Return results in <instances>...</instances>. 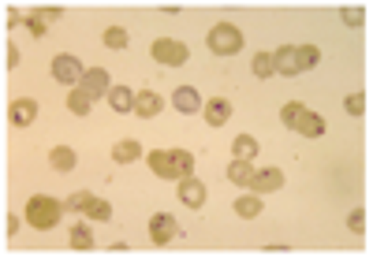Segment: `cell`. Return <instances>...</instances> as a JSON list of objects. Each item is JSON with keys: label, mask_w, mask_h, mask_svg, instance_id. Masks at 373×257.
Masks as SVG:
<instances>
[{"label": "cell", "mask_w": 373, "mask_h": 257, "mask_svg": "<svg viewBox=\"0 0 373 257\" xmlns=\"http://www.w3.org/2000/svg\"><path fill=\"white\" fill-rule=\"evenodd\" d=\"M317 60H321V49H317V45H284V49L272 52L276 75H284V79H295V75H303V71L317 68Z\"/></svg>", "instance_id": "cell-1"}, {"label": "cell", "mask_w": 373, "mask_h": 257, "mask_svg": "<svg viewBox=\"0 0 373 257\" xmlns=\"http://www.w3.org/2000/svg\"><path fill=\"white\" fill-rule=\"evenodd\" d=\"M63 201L49 198V194H34L26 201V220H30V227H38V232H52V227L63 220Z\"/></svg>", "instance_id": "cell-2"}, {"label": "cell", "mask_w": 373, "mask_h": 257, "mask_svg": "<svg viewBox=\"0 0 373 257\" xmlns=\"http://www.w3.org/2000/svg\"><path fill=\"white\" fill-rule=\"evenodd\" d=\"M209 52H216V56H235V52L243 49V30L239 26H232V23H216L213 30H209Z\"/></svg>", "instance_id": "cell-3"}, {"label": "cell", "mask_w": 373, "mask_h": 257, "mask_svg": "<svg viewBox=\"0 0 373 257\" xmlns=\"http://www.w3.org/2000/svg\"><path fill=\"white\" fill-rule=\"evenodd\" d=\"M150 56L157 60V63H165V68H183L187 63V45L183 41H176V38H157L150 45Z\"/></svg>", "instance_id": "cell-4"}, {"label": "cell", "mask_w": 373, "mask_h": 257, "mask_svg": "<svg viewBox=\"0 0 373 257\" xmlns=\"http://www.w3.org/2000/svg\"><path fill=\"white\" fill-rule=\"evenodd\" d=\"M86 68L79 63V56H71V52H60L57 60H52V79L63 82V86H75V82H83Z\"/></svg>", "instance_id": "cell-5"}, {"label": "cell", "mask_w": 373, "mask_h": 257, "mask_svg": "<svg viewBox=\"0 0 373 257\" xmlns=\"http://www.w3.org/2000/svg\"><path fill=\"white\" fill-rule=\"evenodd\" d=\"M150 238L157 246H168L172 238H179V224H176V216L172 213H157L150 220Z\"/></svg>", "instance_id": "cell-6"}, {"label": "cell", "mask_w": 373, "mask_h": 257, "mask_svg": "<svg viewBox=\"0 0 373 257\" xmlns=\"http://www.w3.org/2000/svg\"><path fill=\"white\" fill-rule=\"evenodd\" d=\"M247 187L254 190V194H272V190H280L284 187V172L280 168H261V172H254Z\"/></svg>", "instance_id": "cell-7"}, {"label": "cell", "mask_w": 373, "mask_h": 257, "mask_svg": "<svg viewBox=\"0 0 373 257\" xmlns=\"http://www.w3.org/2000/svg\"><path fill=\"white\" fill-rule=\"evenodd\" d=\"M179 201H183L187 209H202L205 205V183L194 179V176L179 179Z\"/></svg>", "instance_id": "cell-8"}, {"label": "cell", "mask_w": 373, "mask_h": 257, "mask_svg": "<svg viewBox=\"0 0 373 257\" xmlns=\"http://www.w3.org/2000/svg\"><path fill=\"white\" fill-rule=\"evenodd\" d=\"M79 86H83L90 97H105L108 90H112V79H108V71H105V68H90Z\"/></svg>", "instance_id": "cell-9"}, {"label": "cell", "mask_w": 373, "mask_h": 257, "mask_svg": "<svg viewBox=\"0 0 373 257\" xmlns=\"http://www.w3.org/2000/svg\"><path fill=\"white\" fill-rule=\"evenodd\" d=\"M202 112H205L209 127H224L232 119V101L228 97H213V101H205V105H202Z\"/></svg>", "instance_id": "cell-10"}, {"label": "cell", "mask_w": 373, "mask_h": 257, "mask_svg": "<svg viewBox=\"0 0 373 257\" xmlns=\"http://www.w3.org/2000/svg\"><path fill=\"white\" fill-rule=\"evenodd\" d=\"M172 108H176V112H183V116H194L198 108H202V97H198L194 86H179L176 94H172Z\"/></svg>", "instance_id": "cell-11"}, {"label": "cell", "mask_w": 373, "mask_h": 257, "mask_svg": "<svg viewBox=\"0 0 373 257\" xmlns=\"http://www.w3.org/2000/svg\"><path fill=\"white\" fill-rule=\"evenodd\" d=\"M165 108V97L161 94H153V90H142V94H134V112H139L142 119H153Z\"/></svg>", "instance_id": "cell-12"}, {"label": "cell", "mask_w": 373, "mask_h": 257, "mask_svg": "<svg viewBox=\"0 0 373 257\" xmlns=\"http://www.w3.org/2000/svg\"><path fill=\"white\" fill-rule=\"evenodd\" d=\"M34 119H38V101H34V97L12 101V123L15 127H30Z\"/></svg>", "instance_id": "cell-13"}, {"label": "cell", "mask_w": 373, "mask_h": 257, "mask_svg": "<svg viewBox=\"0 0 373 257\" xmlns=\"http://www.w3.org/2000/svg\"><path fill=\"white\" fill-rule=\"evenodd\" d=\"M145 161H150V172H153L157 179H176V164H172V150H153Z\"/></svg>", "instance_id": "cell-14"}, {"label": "cell", "mask_w": 373, "mask_h": 257, "mask_svg": "<svg viewBox=\"0 0 373 257\" xmlns=\"http://www.w3.org/2000/svg\"><path fill=\"white\" fill-rule=\"evenodd\" d=\"M291 131H295V134H303V138H321V134H325V119L317 116V112H310V108H306V112L299 116V123L291 127Z\"/></svg>", "instance_id": "cell-15"}, {"label": "cell", "mask_w": 373, "mask_h": 257, "mask_svg": "<svg viewBox=\"0 0 373 257\" xmlns=\"http://www.w3.org/2000/svg\"><path fill=\"white\" fill-rule=\"evenodd\" d=\"M49 164H52L57 172H75L79 157H75V150H71V145H57V150L49 153Z\"/></svg>", "instance_id": "cell-16"}, {"label": "cell", "mask_w": 373, "mask_h": 257, "mask_svg": "<svg viewBox=\"0 0 373 257\" xmlns=\"http://www.w3.org/2000/svg\"><path fill=\"white\" fill-rule=\"evenodd\" d=\"M232 157L235 161H254V157H258V138H250V134H235Z\"/></svg>", "instance_id": "cell-17"}, {"label": "cell", "mask_w": 373, "mask_h": 257, "mask_svg": "<svg viewBox=\"0 0 373 257\" xmlns=\"http://www.w3.org/2000/svg\"><path fill=\"white\" fill-rule=\"evenodd\" d=\"M108 105H112V112H134V94L127 86H112L108 90Z\"/></svg>", "instance_id": "cell-18"}, {"label": "cell", "mask_w": 373, "mask_h": 257, "mask_svg": "<svg viewBox=\"0 0 373 257\" xmlns=\"http://www.w3.org/2000/svg\"><path fill=\"white\" fill-rule=\"evenodd\" d=\"M139 157H142V145L134 142V138L112 145V161H116V164H131V161H139Z\"/></svg>", "instance_id": "cell-19"}, {"label": "cell", "mask_w": 373, "mask_h": 257, "mask_svg": "<svg viewBox=\"0 0 373 257\" xmlns=\"http://www.w3.org/2000/svg\"><path fill=\"white\" fill-rule=\"evenodd\" d=\"M71 250H94V232H90V224L83 220V224H75L71 227Z\"/></svg>", "instance_id": "cell-20"}, {"label": "cell", "mask_w": 373, "mask_h": 257, "mask_svg": "<svg viewBox=\"0 0 373 257\" xmlns=\"http://www.w3.org/2000/svg\"><path fill=\"white\" fill-rule=\"evenodd\" d=\"M172 164H176V183H179V179H187V176H194V153H187V150H172Z\"/></svg>", "instance_id": "cell-21"}, {"label": "cell", "mask_w": 373, "mask_h": 257, "mask_svg": "<svg viewBox=\"0 0 373 257\" xmlns=\"http://www.w3.org/2000/svg\"><path fill=\"white\" fill-rule=\"evenodd\" d=\"M83 213H86V220H97V224H108V220H112V205H108V201H101V198H90Z\"/></svg>", "instance_id": "cell-22"}, {"label": "cell", "mask_w": 373, "mask_h": 257, "mask_svg": "<svg viewBox=\"0 0 373 257\" xmlns=\"http://www.w3.org/2000/svg\"><path fill=\"white\" fill-rule=\"evenodd\" d=\"M68 108H71V112H75V116H86L90 108H94V97H90L83 86H75V90H71V94H68Z\"/></svg>", "instance_id": "cell-23"}, {"label": "cell", "mask_w": 373, "mask_h": 257, "mask_svg": "<svg viewBox=\"0 0 373 257\" xmlns=\"http://www.w3.org/2000/svg\"><path fill=\"white\" fill-rule=\"evenodd\" d=\"M250 176H254V164H250V161H232V164H228V179L235 183V187L247 190Z\"/></svg>", "instance_id": "cell-24"}, {"label": "cell", "mask_w": 373, "mask_h": 257, "mask_svg": "<svg viewBox=\"0 0 373 257\" xmlns=\"http://www.w3.org/2000/svg\"><path fill=\"white\" fill-rule=\"evenodd\" d=\"M235 213H239L243 220L261 216V194H243L239 201H235Z\"/></svg>", "instance_id": "cell-25"}, {"label": "cell", "mask_w": 373, "mask_h": 257, "mask_svg": "<svg viewBox=\"0 0 373 257\" xmlns=\"http://www.w3.org/2000/svg\"><path fill=\"white\" fill-rule=\"evenodd\" d=\"M250 71L258 79H272L276 75V63H272V52H258V56L250 60Z\"/></svg>", "instance_id": "cell-26"}, {"label": "cell", "mask_w": 373, "mask_h": 257, "mask_svg": "<svg viewBox=\"0 0 373 257\" xmlns=\"http://www.w3.org/2000/svg\"><path fill=\"white\" fill-rule=\"evenodd\" d=\"M101 41L108 45V49H116V52L131 45V38H127V30H123V26H108V30L101 34Z\"/></svg>", "instance_id": "cell-27"}, {"label": "cell", "mask_w": 373, "mask_h": 257, "mask_svg": "<svg viewBox=\"0 0 373 257\" xmlns=\"http://www.w3.org/2000/svg\"><path fill=\"white\" fill-rule=\"evenodd\" d=\"M23 26H26V30L34 34V38H41V34L49 30V23L41 19V12H38V8H34V12H26V19H23Z\"/></svg>", "instance_id": "cell-28"}, {"label": "cell", "mask_w": 373, "mask_h": 257, "mask_svg": "<svg viewBox=\"0 0 373 257\" xmlns=\"http://www.w3.org/2000/svg\"><path fill=\"white\" fill-rule=\"evenodd\" d=\"M303 112H306V105H299V101H291V105L280 108V119H284V127H288V131L299 123V116H303Z\"/></svg>", "instance_id": "cell-29"}, {"label": "cell", "mask_w": 373, "mask_h": 257, "mask_svg": "<svg viewBox=\"0 0 373 257\" xmlns=\"http://www.w3.org/2000/svg\"><path fill=\"white\" fill-rule=\"evenodd\" d=\"M343 108H347L351 116H362V112H366V94H362V90H359V94H347V97H343Z\"/></svg>", "instance_id": "cell-30"}, {"label": "cell", "mask_w": 373, "mask_h": 257, "mask_svg": "<svg viewBox=\"0 0 373 257\" xmlns=\"http://www.w3.org/2000/svg\"><path fill=\"white\" fill-rule=\"evenodd\" d=\"M347 227L354 235H362L366 232V209H351V216H347Z\"/></svg>", "instance_id": "cell-31"}, {"label": "cell", "mask_w": 373, "mask_h": 257, "mask_svg": "<svg viewBox=\"0 0 373 257\" xmlns=\"http://www.w3.org/2000/svg\"><path fill=\"white\" fill-rule=\"evenodd\" d=\"M90 198H94L90 190H79V194H71V198H68V213H83Z\"/></svg>", "instance_id": "cell-32"}, {"label": "cell", "mask_w": 373, "mask_h": 257, "mask_svg": "<svg viewBox=\"0 0 373 257\" xmlns=\"http://www.w3.org/2000/svg\"><path fill=\"white\" fill-rule=\"evenodd\" d=\"M343 23H347V26H362V23H366V12H362V8H343Z\"/></svg>", "instance_id": "cell-33"}, {"label": "cell", "mask_w": 373, "mask_h": 257, "mask_svg": "<svg viewBox=\"0 0 373 257\" xmlns=\"http://www.w3.org/2000/svg\"><path fill=\"white\" fill-rule=\"evenodd\" d=\"M4 63H8V71H15V68H19V49H15L12 41H8V49H4Z\"/></svg>", "instance_id": "cell-34"}, {"label": "cell", "mask_w": 373, "mask_h": 257, "mask_svg": "<svg viewBox=\"0 0 373 257\" xmlns=\"http://www.w3.org/2000/svg\"><path fill=\"white\" fill-rule=\"evenodd\" d=\"M38 12H41V19H45V23H60L63 8H38Z\"/></svg>", "instance_id": "cell-35"}, {"label": "cell", "mask_w": 373, "mask_h": 257, "mask_svg": "<svg viewBox=\"0 0 373 257\" xmlns=\"http://www.w3.org/2000/svg\"><path fill=\"white\" fill-rule=\"evenodd\" d=\"M26 19V15L23 12H15V8H8V15H4V23H8V30H15V26H19Z\"/></svg>", "instance_id": "cell-36"}, {"label": "cell", "mask_w": 373, "mask_h": 257, "mask_svg": "<svg viewBox=\"0 0 373 257\" xmlns=\"http://www.w3.org/2000/svg\"><path fill=\"white\" fill-rule=\"evenodd\" d=\"M4 232H8V235H15V232H19V216H12V213H8V216H4Z\"/></svg>", "instance_id": "cell-37"}]
</instances>
